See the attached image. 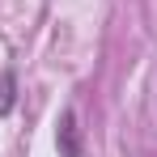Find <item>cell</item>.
Segmentation results:
<instances>
[{"instance_id":"1","label":"cell","mask_w":157,"mask_h":157,"mask_svg":"<svg viewBox=\"0 0 157 157\" xmlns=\"http://www.w3.org/2000/svg\"><path fill=\"white\" fill-rule=\"evenodd\" d=\"M55 149H59V157H85V149H81V128H77V110H64V115H59Z\"/></svg>"},{"instance_id":"2","label":"cell","mask_w":157,"mask_h":157,"mask_svg":"<svg viewBox=\"0 0 157 157\" xmlns=\"http://www.w3.org/2000/svg\"><path fill=\"white\" fill-rule=\"evenodd\" d=\"M13 106H17V77L0 72V115H9Z\"/></svg>"}]
</instances>
